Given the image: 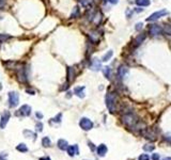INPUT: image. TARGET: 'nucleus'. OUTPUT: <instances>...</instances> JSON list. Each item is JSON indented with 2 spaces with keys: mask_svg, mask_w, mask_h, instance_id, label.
Listing matches in <instances>:
<instances>
[{
  "mask_svg": "<svg viewBox=\"0 0 171 160\" xmlns=\"http://www.w3.org/2000/svg\"><path fill=\"white\" fill-rule=\"evenodd\" d=\"M79 126L83 129V130H90L93 127V123L91 122V120L87 119V117H82L80 122H79Z\"/></svg>",
  "mask_w": 171,
  "mask_h": 160,
  "instance_id": "obj_6",
  "label": "nucleus"
},
{
  "mask_svg": "<svg viewBox=\"0 0 171 160\" xmlns=\"http://www.w3.org/2000/svg\"><path fill=\"white\" fill-rule=\"evenodd\" d=\"M9 97V106L10 107H16L19 103V95L16 92H10L8 94Z\"/></svg>",
  "mask_w": 171,
  "mask_h": 160,
  "instance_id": "obj_3",
  "label": "nucleus"
},
{
  "mask_svg": "<svg viewBox=\"0 0 171 160\" xmlns=\"http://www.w3.org/2000/svg\"><path fill=\"white\" fill-rule=\"evenodd\" d=\"M16 115H21V116H29L31 114V107L29 105H24L21 108L18 109V111L15 113Z\"/></svg>",
  "mask_w": 171,
  "mask_h": 160,
  "instance_id": "obj_4",
  "label": "nucleus"
},
{
  "mask_svg": "<svg viewBox=\"0 0 171 160\" xmlns=\"http://www.w3.org/2000/svg\"><path fill=\"white\" fill-rule=\"evenodd\" d=\"M146 39V34L143 33V34H140V35H138L137 37H136V40H135V43H136V45L138 46V45H140L141 43L143 42V40Z\"/></svg>",
  "mask_w": 171,
  "mask_h": 160,
  "instance_id": "obj_21",
  "label": "nucleus"
},
{
  "mask_svg": "<svg viewBox=\"0 0 171 160\" xmlns=\"http://www.w3.org/2000/svg\"><path fill=\"white\" fill-rule=\"evenodd\" d=\"M149 32H150V34L152 36L159 35L163 32V29L159 25H151L150 28H149Z\"/></svg>",
  "mask_w": 171,
  "mask_h": 160,
  "instance_id": "obj_9",
  "label": "nucleus"
},
{
  "mask_svg": "<svg viewBox=\"0 0 171 160\" xmlns=\"http://www.w3.org/2000/svg\"><path fill=\"white\" fill-rule=\"evenodd\" d=\"M26 92L30 93L31 95H34V94H35V92H34V91H32V90H26Z\"/></svg>",
  "mask_w": 171,
  "mask_h": 160,
  "instance_id": "obj_36",
  "label": "nucleus"
},
{
  "mask_svg": "<svg viewBox=\"0 0 171 160\" xmlns=\"http://www.w3.org/2000/svg\"><path fill=\"white\" fill-rule=\"evenodd\" d=\"M89 145H90V147H91V149H94V146H93V144L91 143V142H89Z\"/></svg>",
  "mask_w": 171,
  "mask_h": 160,
  "instance_id": "obj_39",
  "label": "nucleus"
},
{
  "mask_svg": "<svg viewBox=\"0 0 171 160\" xmlns=\"http://www.w3.org/2000/svg\"><path fill=\"white\" fill-rule=\"evenodd\" d=\"M40 160H50V158L49 157H42V158H40Z\"/></svg>",
  "mask_w": 171,
  "mask_h": 160,
  "instance_id": "obj_37",
  "label": "nucleus"
},
{
  "mask_svg": "<svg viewBox=\"0 0 171 160\" xmlns=\"http://www.w3.org/2000/svg\"><path fill=\"white\" fill-rule=\"evenodd\" d=\"M106 106L108 110L111 113H114L116 111V105H117V97L114 93H107L106 95Z\"/></svg>",
  "mask_w": 171,
  "mask_h": 160,
  "instance_id": "obj_2",
  "label": "nucleus"
},
{
  "mask_svg": "<svg viewBox=\"0 0 171 160\" xmlns=\"http://www.w3.org/2000/svg\"><path fill=\"white\" fill-rule=\"evenodd\" d=\"M3 1H0V8H2V7H3Z\"/></svg>",
  "mask_w": 171,
  "mask_h": 160,
  "instance_id": "obj_40",
  "label": "nucleus"
},
{
  "mask_svg": "<svg viewBox=\"0 0 171 160\" xmlns=\"http://www.w3.org/2000/svg\"><path fill=\"white\" fill-rule=\"evenodd\" d=\"M83 91H85V87H77V88H75V90H74V93H75L78 97L83 98V97H85V93H83Z\"/></svg>",
  "mask_w": 171,
  "mask_h": 160,
  "instance_id": "obj_14",
  "label": "nucleus"
},
{
  "mask_svg": "<svg viewBox=\"0 0 171 160\" xmlns=\"http://www.w3.org/2000/svg\"><path fill=\"white\" fill-rule=\"evenodd\" d=\"M10 116H11V114H10V112L9 111H5V112L2 113L1 119H0V128H1V129L5 128V126H7V124H8L9 120H10Z\"/></svg>",
  "mask_w": 171,
  "mask_h": 160,
  "instance_id": "obj_8",
  "label": "nucleus"
},
{
  "mask_svg": "<svg viewBox=\"0 0 171 160\" xmlns=\"http://www.w3.org/2000/svg\"><path fill=\"white\" fill-rule=\"evenodd\" d=\"M128 74V68L125 65H121L120 67L118 68V76L120 78H124Z\"/></svg>",
  "mask_w": 171,
  "mask_h": 160,
  "instance_id": "obj_11",
  "label": "nucleus"
},
{
  "mask_svg": "<svg viewBox=\"0 0 171 160\" xmlns=\"http://www.w3.org/2000/svg\"><path fill=\"white\" fill-rule=\"evenodd\" d=\"M37 117H39V119H42V117H43V115H42L41 113H39V112H37Z\"/></svg>",
  "mask_w": 171,
  "mask_h": 160,
  "instance_id": "obj_38",
  "label": "nucleus"
},
{
  "mask_svg": "<svg viewBox=\"0 0 171 160\" xmlns=\"http://www.w3.org/2000/svg\"><path fill=\"white\" fill-rule=\"evenodd\" d=\"M67 153H69V155L71 157H73L74 155H76V154H79V149H78V146L77 145H71L67 147Z\"/></svg>",
  "mask_w": 171,
  "mask_h": 160,
  "instance_id": "obj_13",
  "label": "nucleus"
},
{
  "mask_svg": "<svg viewBox=\"0 0 171 160\" xmlns=\"http://www.w3.org/2000/svg\"><path fill=\"white\" fill-rule=\"evenodd\" d=\"M96 153H98V155L100 157H104L107 153V146L105 144H101L96 149Z\"/></svg>",
  "mask_w": 171,
  "mask_h": 160,
  "instance_id": "obj_12",
  "label": "nucleus"
},
{
  "mask_svg": "<svg viewBox=\"0 0 171 160\" xmlns=\"http://www.w3.org/2000/svg\"><path fill=\"white\" fill-rule=\"evenodd\" d=\"M136 4L139 7H148L150 4V0H136Z\"/></svg>",
  "mask_w": 171,
  "mask_h": 160,
  "instance_id": "obj_20",
  "label": "nucleus"
},
{
  "mask_svg": "<svg viewBox=\"0 0 171 160\" xmlns=\"http://www.w3.org/2000/svg\"><path fill=\"white\" fill-rule=\"evenodd\" d=\"M58 147L60 148V149H62V151H65V149H67V147H69V143L66 142L65 140H59L58 141Z\"/></svg>",
  "mask_w": 171,
  "mask_h": 160,
  "instance_id": "obj_16",
  "label": "nucleus"
},
{
  "mask_svg": "<svg viewBox=\"0 0 171 160\" xmlns=\"http://www.w3.org/2000/svg\"><path fill=\"white\" fill-rule=\"evenodd\" d=\"M78 16H79V9H78V7H75L73 10V13L71 14V17L75 18V17H78Z\"/></svg>",
  "mask_w": 171,
  "mask_h": 160,
  "instance_id": "obj_24",
  "label": "nucleus"
},
{
  "mask_svg": "<svg viewBox=\"0 0 171 160\" xmlns=\"http://www.w3.org/2000/svg\"><path fill=\"white\" fill-rule=\"evenodd\" d=\"M152 159L153 160H159V155L158 154H154L153 157H152Z\"/></svg>",
  "mask_w": 171,
  "mask_h": 160,
  "instance_id": "obj_33",
  "label": "nucleus"
},
{
  "mask_svg": "<svg viewBox=\"0 0 171 160\" xmlns=\"http://www.w3.org/2000/svg\"><path fill=\"white\" fill-rule=\"evenodd\" d=\"M10 37L9 35H5V34H0V43H2L4 41H7Z\"/></svg>",
  "mask_w": 171,
  "mask_h": 160,
  "instance_id": "obj_30",
  "label": "nucleus"
},
{
  "mask_svg": "<svg viewBox=\"0 0 171 160\" xmlns=\"http://www.w3.org/2000/svg\"><path fill=\"white\" fill-rule=\"evenodd\" d=\"M61 117H62V114L61 113H59L56 117H53V122H56V123H59V122H61Z\"/></svg>",
  "mask_w": 171,
  "mask_h": 160,
  "instance_id": "obj_29",
  "label": "nucleus"
},
{
  "mask_svg": "<svg viewBox=\"0 0 171 160\" xmlns=\"http://www.w3.org/2000/svg\"><path fill=\"white\" fill-rule=\"evenodd\" d=\"M74 78H75V71H74V67H67V79H69V82L73 81Z\"/></svg>",
  "mask_w": 171,
  "mask_h": 160,
  "instance_id": "obj_15",
  "label": "nucleus"
},
{
  "mask_svg": "<svg viewBox=\"0 0 171 160\" xmlns=\"http://www.w3.org/2000/svg\"><path fill=\"white\" fill-rule=\"evenodd\" d=\"M79 1H80L81 5H83V7H88L91 3V0H79Z\"/></svg>",
  "mask_w": 171,
  "mask_h": 160,
  "instance_id": "obj_28",
  "label": "nucleus"
},
{
  "mask_svg": "<svg viewBox=\"0 0 171 160\" xmlns=\"http://www.w3.org/2000/svg\"><path fill=\"white\" fill-rule=\"evenodd\" d=\"M141 135H142L144 138H147L149 140L153 141L156 139V133H155L154 130H152L151 128H144L142 131H141Z\"/></svg>",
  "mask_w": 171,
  "mask_h": 160,
  "instance_id": "obj_7",
  "label": "nucleus"
},
{
  "mask_svg": "<svg viewBox=\"0 0 171 160\" xmlns=\"http://www.w3.org/2000/svg\"><path fill=\"white\" fill-rule=\"evenodd\" d=\"M164 32L166 33V34H168V35H171V26H169V25H165V27H164Z\"/></svg>",
  "mask_w": 171,
  "mask_h": 160,
  "instance_id": "obj_25",
  "label": "nucleus"
},
{
  "mask_svg": "<svg viewBox=\"0 0 171 160\" xmlns=\"http://www.w3.org/2000/svg\"><path fill=\"white\" fill-rule=\"evenodd\" d=\"M168 14V11L166 10H160V11H157V12L153 13L152 15H150L149 17L147 18V21H154V20L158 19L160 17H163V16L167 15Z\"/></svg>",
  "mask_w": 171,
  "mask_h": 160,
  "instance_id": "obj_5",
  "label": "nucleus"
},
{
  "mask_svg": "<svg viewBox=\"0 0 171 160\" xmlns=\"http://www.w3.org/2000/svg\"><path fill=\"white\" fill-rule=\"evenodd\" d=\"M7 158H8V155L5 153H1L0 154V160H7Z\"/></svg>",
  "mask_w": 171,
  "mask_h": 160,
  "instance_id": "obj_31",
  "label": "nucleus"
},
{
  "mask_svg": "<svg viewBox=\"0 0 171 160\" xmlns=\"http://www.w3.org/2000/svg\"><path fill=\"white\" fill-rule=\"evenodd\" d=\"M42 144H43L44 147H49L50 144H51V142H50L48 137H45V138H43V140H42Z\"/></svg>",
  "mask_w": 171,
  "mask_h": 160,
  "instance_id": "obj_22",
  "label": "nucleus"
},
{
  "mask_svg": "<svg viewBox=\"0 0 171 160\" xmlns=\"http://www.w3.org/2000/svg\"><path fill=\"white\" fill-rule=\"evenodd\" d=\"M17 77H18V80L21 82H26L27 81V75H26V69L24 67L19 68V71L17 73Z\"/></svg>",
  "mask_w": 171,
  "mask_h": 160,
  "instance_id": "obj_10",
  "label": "nucleus"
},
{
  "mask_svg": "<svg viewBox=\"0 0 171 160\" xmlns=\"http://www.w3.org/2000/svg\"><path fill=\"white\" fill-rule=\"evenodd\" d=\"M109 2L111 4H117L119 2V0H109Z\"/></svg>",
  "mask_w": 171,
  "mask_h": 160,
  "instance_id": "obj_35",
  "label": "nucleus"
},
{
  "mask_svg": "<svg viewBox=\"0 0 171 160\" xmlns=\"http://www.w3.org/2000/svg\"><path fill=\"white\" fill-rule=\"evenodd\" d=\"M141 27H142V24H141V23L137 24V25H136V30H139V29H141Z\"/></svg>",
  "mask_w": 171,
  "mask_h": 160,
  "instance_id": "obj_34",
  "label": "nucleus"
},
{
  "mask_svg": "<svg viewBox=\"0 0 171 160\" xmlns=\"http://www.w3.org/2000/svg\"><path fill=\"white\" fill-rule=\"evenodd\" d=\"M37 130H39V131H42V130H43V124H42V123H37Z\"/></svg>",
  "mask_w": 171,
  "mask_h": 160,
  "instance_id": "obj_32",
  "label": "nucleus"
},
{
  "mask_svg": "<svg viewBox=\"0 0 171 160\" xmlns=\"http://www.w3.org/2000/svg\"><path fill=\"white\" fill-rule=\"evenodd\" d=\"M101 62L98 60V59H95V60H93V62H92V64H91V68L93 69V71H98L100 68H101Z\"/></svg>",
  "mask_w": 171,
  "mask_h": 160,
  "instance_id": "obj_17",
  "label": "nucleus"
},
{
  "mask_svg": "<svg viewBox=\"0 0 171 160\" xmlns=\"http://www.w3.org/2000/svg\"><path fill=\"white\" fill-rule=\"evenodd\" d=\"M112 55H114V51L112 50H108V51L104 55V57H103V60L104 62H107V61H109L110 59H111V57H112Z\"/></svg>",
  "mask_w": 171,
  "mask_h": 160,
  "instance_id": "obj_18",
  "label": "nucleus"
},
{
  "mask_svg": "<svg viewBox=\"0 0 171 160\" xmlns=\"http://www.w3.org/2000/svg\"><path fill=\"white\" fill-rule=\"evenodd\" d=\"M138 160H150V157L148 154H142L138 157Z\"/></svg>",
  "mask_w": 171,
  "mask_h": 160,
  "instance_id": "obj_27",
  "label": "nucleus"
},
{
  "mask_svg": "<svg viewBox=\"0 0 171 160\" xmlns=\"http://www.w3.org/2000/svg\"><path fill=\"white\" fill-rule=\"evenodd\" d=\"M121 120H122L123 124L132 128L138 123V117L135 115V114H133V113H126V114H124V115H122Z\"/></svg>",
  "mask_w": 171,
  "mask_h": 160,
  "instance_id": "obj_1",
  "label": "nucleus"
},
{
  "mask_svg": "<svg viewBox=\"0 0 171 160\" xmlns=\"http://www.w3.org/2000/svg\"><path fill=\"white\" fill-rule=\"evenodd\" d=\"M104 75H105V77H106L107 79H110V74H111V69H110V67H108V66H106V67L104 68Z\"/></svg>",
  "mask_w": 171,
  "mask_h": 160,
  "instance_id": "obj_23",
  "label": "nucleus"
},
{
  "mask_svg": "<svg viewBox=\"0 0 171 160\" xmlns=\"http://www.w3.org/2000/svg\"><path fill=\"white\" fill-rule=\"evenodd\" d=\"M16 149L18 151V152H21V153L28 152V147H27V146H26V144H24V143L18 144V145L16 146Z\"/></svg>",
  "mask_w": 171,
  "mask_h": 160,
  "instance_id": "obj_19",
  "label": "nucleus"
},
{
  "mask_svg": "<svg viewBox=\"0 0 171 160\" xmlns=\"http://www.w3.org/2000/svg\"><path fill=\"white\" fill-rule=\"evenodd\" d=\"M143 149H144V151H148V152H151V151L154 149V145H151V144L144 145V146H143Z\"/></svg>",
  "mask_w": 171,
  "mask_h": 160,
  "instance_id": "obj_26",
  "label": "nucleus"
}]
</instances>
